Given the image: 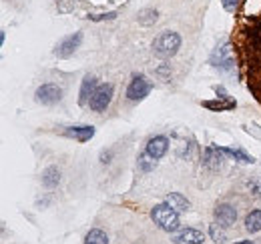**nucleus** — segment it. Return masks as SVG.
<instances>
[{
    "label": "nucleus",
    "instance_id": "25",
    "mask_svg": "<svg viewBox=\"0 0 261 244\" xmlns=\"http://www.w3.org/2000/svg\"><path fill=\"white\" fill-rule=\"evenodd\" d=\"M257 128H259V126H257V124H251V126H247V128H245V130H247V132H249V134H251V132H253V134H255V136H257V138H261V130H257Z\"/></svg>",
    "mask_w": 261,
    "mask_h": 244
},
{
    "label": "nucleus",
    "instance_id": "23",
    "mask_svg": "<svg viewBox=\"0 0 261 244\" xmlns=\"http://www.w3.org/2000/svg\"><path fill=\"white\" fill-rule=\"evenodd\" d=\"M147 156H149V154L145 152L141 158H139V166H141L143 170H151V168L155 166V160H153V162H147Z\"/></svg>",
    "mask_w": 261,
    "mask_h": 244
},
{
    "label": "nucleus",
    "instance_id": "12",
    "mask_svg": "<svg viewBox=\"0 0 261 244\" xmlns=\"http://www.w3.org/2000/svg\"><path fill=\"white\" fill-rule=\"evenodd\" d=\"M203 164L211 170H219L221 164H223V150L217 148V146H209L205 150V158H203Z\"/></svg>",
    "mask_w": 261,
    "mask_h": 244
},
{
    "label": "nucleus",
    "instance_id": "26",
    "mask_svg": "<svg viewBox=\"0 0 261 244\" xmlns=\"http://www.w3.org/2000/svg\"><path fill=\"white\" fill-rule=\"evenodd\" d=\"M215 92L219 94V98H229V94H227V90L223 88V86H215Z\"/></svg>",
    "mask_w": 261,
    "mask_h": 244
},
{
    "label": "nucleus",
    "instance_id": "16",
    "mask_svg": "<svg viewBox=\"0 0 261 244\" xmlns=\"http://www.w3.org/2000/svg\"><path fill=\"white\" fill-rule=\"evenodd\" d=\"M245 230L247 232H259L261 230V210H251L245 216Z\"/></svg>",
    "mask_w": 261,
    "mask_h": 244
},
{
    "label": "nucleus",
    "instance_id": "27",
    "mask_svg": "<svg viewBox=\"0 0 261 244\" xmlns=\"http://www.w3.org/2000/svg\"><path fill=\"white\" fill-rule=\"evenodd\" d=\"M249 186H251V190L255 194H261V182H249Z\"/></svg>",
    "mask_w": 261,
    "mask_h": 244
},
{
    "label": "nucleus",
    "instance_id": "29",
    "mask_svg": "<svg viewBox=\"0 0 261 244\" xmlns=\"http://www.w3.org/2000/svg\"><path fill=\"white\" fill-rule=\"evenodd\" d=\"M237 244H253V242H251V240H239Z\"/></svg>",
    "mask_w": 261,
    "mask_h": 244
},
{
    "label": "nucleus",
    "instance_id": "18",
    "mask_svg": "<svg viewBox=\"0 0 261 244\" xmlns=\"http://www.w3.org/2000/svg\"><path fill=\"white\" fill-rule=\"evenodd\" d=\"M221 150H223V154H229L231 158H235V160H239V162H243V164H253V162H255L253 156H249V154L239 150V148H221Z\"/></svg>",
    "mask_w": 261,
    "mask_h": 244
},
{
    "label": "nucleus",
    "instance_id": "11",
    "mask_svg": "<svg viewBox=\"0 0 261 244\" xmlns=\"http://www.w3.org/2000/svg\"><path fill=\"white\" fill-rule=\"evenodd\" d=\"M215 218L221 226H231L237 220V210L231 204H217L215 208Z\"/></svg>",
    "mask_w": 261,
    "mask_h": 244
},
{
    "label": "nucleus",
    "instance_id": "3",
    "mask_svg": "<svg viewBox=\"0 0 261 244\" xmlns=\"http://www.w3.org/2000/svg\"><path fill=\"white\" fill-rule=\"evenodd\" d=\"M111 100H113V84H98L95 94L91 96V100H89V106H91V110H95V112H102V110H107L109 108V104H111Z\"/></svg>",
    "mask_w": 261,
    "mask_h": 244
},
{
    "label": "nucleus",
    "instance_id": "2",
    "mask_svg": "<svg viewBox=\"0 0 261 244\" xmlns=\"http://www.w3.org/2000/svg\"><path fill=\"white\" fill-rule=\"evenodd\" d=\"M151 218L155 220V224H157L159 228H163L167 232H175V230H179V226H181V222H179V212L173 210L167 202L157 204V206L151 210Z\"/></svg>",
    "mask_w": 261,
    "mask_h": 244
},
{
    "label": "nucleus",
    "instance_id": "19",
    "mask_svg": "<svg viewBox=\"0 0 261 244\" xmlns=\"http://www.w3.org/2000/svg\"><path fill=\"white\" fill-rule=\"evenodd\" d=\"M85 244H109V238H107V234L102 230L95 228L85 236Z\"/></svg>",
    "mask_w": 261,
    "mask_h": 244
},
{
    "label": "nucleus",
    "instance_id": "21",
    "mask_svg": "<svg viewBox=\"0 0 261 244\" xmlns=\"http://www.w3.org/2000/svg\"><path fill=\"white\" fill-rule=\"evenodd\" d=\"M203 106H207L211 110H231V108H235V102L233 100H227V102H203Z\"/></svg>",
    "mask_w": 261,
    "mask_h": 244
},
{
    "label": "nucleus",
    "instance_id": "4",
    "mask_svg": "<svg viewBox=\"0 0 261 244\" xmlns=\"http://www.w3.org/2000/svg\"><path fill=\"white\" fill-rule=\"evenodd\" d=\"M151 88H153V84L149 82V78L143 76V74H139V76H135V78L130 80L129 88H127V98L133 100V102H139V100H143L145 96H149Z\"/></svg>",
    "mask_w": 261,
    "mask_h": 244
},
{
    "label": "nucleus",
    "instance_id": "6",
    "mask_svg": "<svg viewBox=\"0 0 261 244\" xmlns=\"http://www.w3.org/2000/svg\"><path fill=\"white\" fill-rule=\"evenodd\" d=\"M81 42H83V32H74V34L66 36L65 40L57 46L55 54H57L59 58H68V56H72V54H74V50L81 46Z\"/></svg>",
    "mask_w": 261,
    "mask_h": 244
},
{
    "label": "nucleus",
    "instance_id": "1",
    "mask_svg": "<svg viewBox=\"0 0 261 244\" xmlns=\"http://www.w3.org/2000/svg\"><path fill=\"white\" fill-rule=\"evenodd\" d=\"M181 48V36L177 32H161L155 42H153V52L159 56V58H171L177 54V50Z\"/></svg>",
    "mask_w": 261,
    "mask_h": 244
},
{
    "label": "nucleus",
    "instance_id": "8",
    "mask_svg": "<svg viewBox=\"0 0 261 244\" xmlns=\"http://www.w3.org/2000/svg\"><path fill=\"white\" fill-rule=\"evenodd\" d=\"M169 150V140L165 136H153L149 142H147V154L153 158V160H159L163 158Z\"/></svg>",
    "mask_w": 261,
    "mask_h": 244
},
{
    "label": "nucleus",
    "instance_id": "28",
    "mask_svg": "<svg viewBox=\"0 0 261 244\" xmlns=\"http://www.w3.org/2000/svg\"><path fill=\"white\" fill-rule=\"evenodd\" d=\"M109 158H111V152H102V156H100V160H102L105 164H107V162H111Z\"/></svg>",
    "mask_w": 261,
    "mask_h": 244
},
{
    "label": "nucleus",
    "instance_id": "13",
    "mask_svg": "<svg viewBox=\"0 0 261 244\" xmlns=\"http://www.w3.org/2000/svg\"><path fill=\"white\" fill-rule=\"evenodd\" d=\"M97 86H98L97 78H95V76H91V74H87V76H85V80H83V86H81V98H79V104H81V106L89 104V100H91V96L95 94Z\"/></svg>",
    "mask_w": 261,
    "mask_h": 244
},
{
    "label": "nucleus",
    "instance_id": "10",
    "mask_svg": "<svg viewBox=\"0 0 261 244\" xmlns=\"http://www.w3.org/2000/svg\"><path fill=\"white\" fill-rule=\"evenodd\" d=\"M65 134L68 138L79 140V142H89L95 136V126H68Z\"/></svg>",
    "mask_w": 261,
    "mask_h": 244
},
{
    "label": "nucleus",
    "instance_id": "5",
    "mask_svg": "<svg viewBox=\"0 0 261 244\" xmlns=\"http://www.w3.org/2000/svg\"><path fill=\"white\" fill-rule=\"evenodd\" d=\"M34 96H36V102H40V104H57L63 98V88L48 82V84L38 86Z\"/></svg>",
    "mask_w": 261,
    "mask_h": 244
},
{
    "label": "nucleus",
    "instance_id": "17",
    "mask_svg": "<svg viewBox=\"0 0 261 244\" xmlns=\"http://www.w3.org/2000/svg\"><path fill=\"white\" fill-rule=\"evenodd\" d=\"M157 16H159V12H157L155 8H145V10H141V12L137 14V20H139V24H143V26H151V24L157 22Z\"/></svg>",
    "mask_w": 261,
    "mask_h": 244
},
{
    "label": "nucleus",
    "instance_id": "9",
    "mask_svg": "<svg viewBox=\"0 0 261 244\" xmlns=\"http://www.w3.org/2000/svg\"><path fill=\"white\" fill-rule=\"evenodd\" d=\"M173 242L175 244H203L205 242V236H203V232H199L195 228H185V230H179L177 234H173Z\"/></svg>",
    "mask_w": 261,
    "mask_h": 244
},
{
    "label": "nucleus",
    "instance_id": "7",
    "mask_svg": "<svg viewBox=\"0 0 261 244\" xmlns=\"http://www.w3.org/2000/svg\"><path fill=\"white\" fill-rule=\"evenodd\" d=\"M211 64L215 68H221V70H233V58H231V48L229 44H223V46H217V50L213 52L211 56Z\"/></svg>",
    "mask_w": 261,
    "mask_h": 244
},
{
    "label": "nucleus",
    "instance_id": "14",
    "mask_svg": "<svg viewBox=\"0 0 261 244\" xmlns=\"http://www.w3.org/2000/svg\"><path fill=\"white\" fill-rule=\"evenodd\" d=\"M165 202H167L173 210H177V212H187V210H189V200H187L185 196L177 194V192L167 194V196H165Z\"/></svg>",
    "mask_w": 261,
    "mask_h": 244
},
{
    "label": "nucleus",
    "instance_id": "24",
    "mask_svg": "<svg viewBox=\"0 0 261 244\" xmlns=\"http://www.w3.org/2000/svg\"><path fill=\"white\" fill-rule=\"evenodd\" d=\"M221 4L227 12H235V8L239 6V0H221Z\"/></svg>",
    "mask_w": 261,
    "mask_h": 244
},
{
    "label": "nucleus",
    "instance_id": "20",
    "mask_svg": "<svg viewBox=\"0 0 261 244\" xmlns=\"http://www.w3.org/2000/svg\"><path fill=\"white\" fill-rule=\"evenodd\" d=\"M209 234H211V238H213L215 244H227V234L219 228V224H211L209 226Z\"/></svg>",
    "mask_w": 261,
    "mask_h": 244
},
{
    "label": "nucleus",
    "instance_id": "22",
    "mask_svg": "<svg viewBox=\"0 0 261 244\" xmlns=\"http://www.w3.org/2000/svg\"><path fill=\"white\" fill-rule=\"evenodd\" d=\"M89 18H91V20H95V22H100V20H113V18H117V12H107V14H91Z\"/></svg>",
    "mask_w": 261,
    "mask_h": 244
},
{
    "label": "nucleus",
    "instance_id": "15",
    "mask_svg": "<svg viewBox=\"0 0 261 244\" xmlns=\"http://www.w3.org/2000/svg\"><path fill=\"white\" fill-rule=\"evenodd\" d=\"M42 182L48 188H55L57 184L61 182V170L57 166H48L44 172H42Z\"/></svg>",
    "mask_w": 261,
    "mask_h": 244
}]
</instances>
